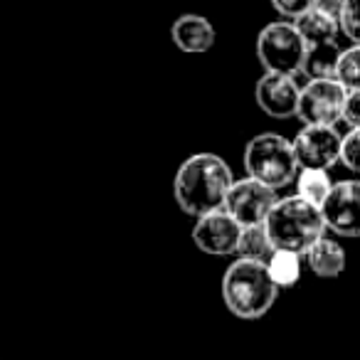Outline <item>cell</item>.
<instances>
[{"mask_svg":"<svg viewBox=\"0 0 360 360\" xmlns=\"http://www.w3.org/2000/svg\"><path fill=\"white\" fill-rule=\"evenodd\" d=\"M235 175L217 153H193L180 163L173 180V195L180 210L193 217L225 210Z\"/></svg>","mask_w":360,"mask_h":360,"instance_id":"cell-1","label":"cell"},{"mask_svg":"<svg viewBox=\"0 0 360 360\" xmlns=\"http://www.w3.org/2000/svg\"><path fill=\"white\" fill-rule=\"evenodd\" d=\"M276 296L279 286L274 284L264 262L237 257L222 276V299L227 311L242 321H257L266 316L276 304Z\"/></svg>","mask_w":360,"mask_h":360,"instance_id":"cell-2","label":"cell"},{"mask_svg":"<svg viewBox=\"0 0 360 360\" xmlns=\"http://www.w3.org/2000/svg\"><path fill=\"white\" fill-rule=\"evenodd\" d=\"M264 227L276 250L294 252L299 257L306 255L328 230L321 207L311 205L299 195L279 198L274 210L266 217Z\"/></svg>","mask_w":360,"mask_h":360,"instance_id":"cell-3","label":"cell"},{"mask_svg":"<svg viewBox=\"0 0 360 360\" xmlns=\"http://www.w3.org/2000/svg\"><path fill=\"white\" fill-rule=\"evenodd\" d=\"M245 170L250 178L279 191V188H286L294 183L301 168L294 153V143L286 141L281 134L264 131V134L255 136L247 143Z\"/></svg>","mask_w":360,"mask_h":360,"instance_id":"cell-4","label":"cell"},{"mask_svg":"<svg viewBox=\"0 0 360 360\" xmlns=\"http://www.w3.org/2000/svg\"><path fill=\"white\" fill-rule=\"evenodd\" d=\"M306 42L294 22H269L257 37V57L262 67L274 75H299L306 60Z\"/></svg>","mask_w":360,"mask_h":360,"instance_id":"cell-5","label":"cell"},{"mask_svg":"<svg viewBox=\"0 0 360 360\" xmlns=\"http://www.w3.org/2000/svg\"><path fill=\"white\" fill-rule=\"evenodd\" d=\"M348 91L335 79H311L301 86L296 116L304 126H335L343 121Z\"/></svg>","mask_w":360,"mask_h":360,"instance_id":"cell-6","label":"cell"},{"mask_svg":"<svg viewBox=\"0 0 360 360\" xmlns=\"http://www.w3.org/2000/svg\"><path fill=\"white\" fill-rule=\"evenodd\" d=\"M276 202H279V198H276L274 188L264 186V183L247 175V178L232 183L225 200V210L242 227H252V225H264Z\"/></svg>","mask_w":360,"mask_h":360,"instance_id":"cell-7","label":"cell"},{"mask_svg":"<svg viewBox=\"0 0 360 360\" xmlns=\"http://www.w3.org/2000/svg\"><path fill=\"white\" fill-rule=\"evenodd\" d=\"M291 143L301 170H330L340 163L343 136L335 126H304Z\"/></svg>","mask_w":360,"mask_h":360,"instance_id":"cell-8","label":"cell"},{"mask_svg":"<svg viewBox=\"0 0 360 360\" xmlns=\"http://www.w3.org/2000/svg\"><path fill=\"white\" fill-rule=\"evenodd\" d=\"M323 222L340 237H360V180H340L321 205Z\"/></svg>","mask_w":360,"mask_h":360,"instance_id":"cell-9","label":"cell"},{"mask_svg":"<svg viewBox=\"0 0 360 360\" xmlns=\"http://www.w3.org/2000/svg\"><path fill=\"white\" fill-rule=\"evenodd\" d=\"M242 225L227 210H217L210 215H202L195 220L193 227V242L200 247L205 255L227 257L237 255Z\"/></svg>","mask_w":360,"mask_h":360,"instance_id":"cell-10","label":"cell"},{"mask_svg":"<svg viewBox=\"0 0 360 360\" xmlns=\"http://www.w3.org/2000/svg\"><path fill=\"white\" fill-rule=\"evenodd\" d=\"M255 96L259 109L266 116H271V119H291V116H296V109H299L301 86L289 75L264 72V77H259V82L255 86Z\"/></svg>","mask_w":360,"mask_h":360,"instance_id":"cell-11","label":"cell"},{"mask_svg":"<svg viewBox=\"0 0 360 360\" xmlns=\"http://www.w3.org/2000/svg\"><path fill=\"white\" fill-rule=\"evenodd\" d=\"M170 37H173L175 47L188 55H202L215 45V27L210 25V20L195 13H186L170 27Z\"/></svg>","mask_w":360,"mask_h":360,"instance_id":"cell-12","label":"cell"},{"mask_svg":"<svg viewBox=\"0 0 360 360\" xmlns=\"http://www.w3.org/2000/svg\"><path fill=\"white\" fill-rule=\"evenodd\" d=\"M306 264L321 279H335L345 269V250L330 237H321L309 252H306Z\"/></svg>","mask_w":360,"mask_h":360,"instance_id":"cell-13","label":"cell"},{"mask_svg":"<svg viewBox=\"0 0 360 360\" xmlns=\"http://www.w3.org/2000/svg\"><path fill=\"white\" fill-rule=\"evenodd\" d=\"M294 25H296V30H299V35L304 37L306 47L335 42V37H338V32H340L338 18L326 15V13L316 11V8H311L309 13H304L301 18H296Z\"/></svg>","mask_w":360,"mask_h":360,"instance_id":"cell-14","label":"cell"},{"mask_svg":"<svg viewBox=\"0 0 360 360\" xmlns=\"http://www.w3.org/2000/svg\"><path fill=\"white\" fill-rule=\"evenodd\" d=\"M343 50L338 47V42H328V45H314L306 50L304 60V72L311 79H335V72H338V62Z\"/></svg>","mask_w":360,"mask_h":360,"instance_id":"cell-15","label":"cell"},{"mask_svg":"<svg viewBox=\"0 0 360 360\" xmlns=\"http://www.w3.org/2000/svg\"><path fill=\"white\" fill-rule=\"evenodd\" d=\"M274 252H276V247H274V242H271L264 225L242 227L240 245H237L240 259H252V262H264V264H269Z\"/></svg>","mask_w":360,"mask_h":360,"instance_id":"cell-16","label":"cell"},{"mask_svg":"<svg viewBox=\"0 0 360 360\" xmlns=\"http://www.w3.org/2000/svg\"><path fill=\"white\" fill-rule=\"evenodd\" d=\"M333 191V180L328 170H299L296 175V195L304 198L306 202L321 207L326 198Z\"/></svg>","mask_w":360,"mask_h":360,"instance_id":"cell-17","label":"cell"},{"mask_svg":"<svg viewBox=\"0 0 360 360\" xmlns=\"http://www.w3.org/2000/svg\"><path fill=\"white\" fill-rule=\"evenodd\" d=\"M269 274L274 279V284L279 289H289V286L299 284L301 279V257L294 255V252H284L276 250L274 257L269 259Z\"/></svg>","mask_w":360,"mask_h":360,"instance_id":"cell-18","label":"cell"},{"mask_svg":"<svg viewBox=\"0 0 360 360\" xmlns=\"http://www.w3.org/2000/svg\"><path fill=\"white\" fill-rule=\"evenodd\" d=\"M335 82L345 86V91H360V45L343 50L335 72Z\"/></svg>","mask_w":360,"mask_h":360,"instance_id":"cell-19","label":"cell"},{"mask_svg":"<svg viewBox=\"0 0 360 360\" xmlns=\"http://www.w3.org/2000/svg\"><path fill=\"white\" fill-rule=\"evenodd\" d=\"M340 30L353 45H360V0H345L340 11Z\"/></svg>","mask_w":360,"mask_h":360,"instance_id":"cell-20","label":"cell"},{"mask_svg":"<svg viewBox=\"0 0 360 360\" xmlns=\"http://www.w3.org/2000/svg\"><path fill=\"white\" fill-rule=\"evenodd\" d=\"M340 163L353 173H360V129H350L343 136V148H340Z\"/></svg>","mask_w":360,"mask_h":360,"instance_id":"cell-21","label":"cell"},{"mask_svg":"<svg viewBox=\"0 0 360 360\" xmlns=\"http://www.w3.org/2000/svg\"><path fill=\"white\" fill-rule=\"evenodd\" d=\"M314 3L316 0H271L274 11L284 18H291V20H296V18H301L304 13H309L311 8H314Z\"/></svg>","mask_w":360,"mask_h":360,"instance_id":"cell-22","label":"cell"},{"mask_svg":"<svg viewBox=\"0 0 360 360\" xmlns=\"http://www.w3.org/2000/svg\"><path fill=\"white\" fill-rule=\"evenodd\" d=\"M343 121L350 129H360V91H348L343 109Z\"/></svg>","mask_w":360,"mask_h":360,"instance_id":"cell-23","label":"cell"},{"mask_svg":"<svg viewBox=\"0 0 360 360\" xmlns=\"http://www.w3.org/2000/svg\"><path fill=\"white\" fill-rule=\"evenodd\" d=\"M343 3L345 0H316L314 8L330 18H340V11H343Z\"/></svg>","mask_w":360,"mask_h":360,"instance_id":"cell-24","label":"cell"}]
</instances>
